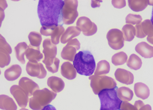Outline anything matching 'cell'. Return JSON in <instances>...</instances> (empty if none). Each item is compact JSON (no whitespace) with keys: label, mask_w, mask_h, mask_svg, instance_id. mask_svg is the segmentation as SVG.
<instances>
[{"label":"cell","mask_w":153,"mask_h":110,"mask_svg":"<svg viewBox=\"0 0 153 110\" xmlns=\"http://www.w3.org/2000/svg\"><path fill=\"white\" fill-rule=\"evenodd\" d=\"M64 1L40 0L38 6V14L42 26L60 25L62 21V10Z\"/></svg>","instance_id":"6da1fadb"},{"label":"cell","mask_w":153,"mask_h":110,"mask_svg":"<svg viewBox=\"0 0 153 110\" xmlns=\"http://www.w3.org/2000/svg\"><path fill=\"white\" fill-rule=\"evenodd\" d=\"M73 65L76 73L81 75L91 76L94 73L96 62L94 57L89 51H81L76 54Z\"/></svg>","instance_id":"7a4b0ae2"},{"label":"cell","mask_w":153,"mask_h":110,"mask_svg":"<svg viewBox=\"0 0 153 110\" xmlns=\"http://www.w3.org/2000/svg\"><path fill=\"white\" fill-rule=\"evenodd\" d=\"M43 48L42 52L44 54L45 58L42 62L45 64L48 71L53 73H57L60 61L56 57L57 54L56 45L53 44L51 39L47 38L43 42Z\"/></svg>","instance_id":"3957f363"},{"label":"cell","mask_w":153,"mask_h":110,"mask_svg":"<svg viewBox=\"0 0 153 110\" xmlns=\"http://www.w3.org/2000/svg\"><path fill=\"white\" fill-rule=\"evenodd\" d=\"M118 87L102 90L98 94L100 99V110H120L122 101L117 93Z\"/></svg>","instance_id":"277c9868"},{"label":"cell","mask_w":153,"mask_h":110,"mask_svg":"<svg viewBox=\"0 0 153 110\" xmlns=\"http://www.w3.org/2000/svg\"><path fill=\"white\" fill-rule=\"evenodd\" d=\"M56 93L48 89L38 90L30 99V107L33 110H41L56 98Z\"/></svg>","instance_id":"5b68a950"},{"label":"cell","mask_w":153,"mask_h":110,"mask_svg":"<svg viewBox=\"0 0 153 110\" xmlns=\"http://www.w3.org/2000/svg\"><path fill=\"white\" fill-rule=\"evenodd\" d=\"M90 86L95 95H98L102 90L114 89L117 87V84L113 78L106 76H91Z\"/></svg>","instance_id":"8992f818"},{"label":"cell","mask_w":153,"mask_h":110,"mask_svg":"<svg viewBox=\"0 0 153 110\" xmlns=\"http://www.w3.org/2000/svg\"><path fill=\"white\" fill-rule=\"evenodd\" d=\"M78 2L76 0H65L62 10V21L66 25H70L74 22L78 16L77 8Z\"/></svg>","instance_id":"52a82bcc"},{"label":"cell","mask_w":153,"mask_h":110,"mask_svg":"<svg viewBox=\"0 0 153 110\" xmlns=\"http://www.w3.org/2000/svg\"><path fill=\"white\" fill-rule=\"evenodd\" d=\"M109 46L112 49L120 50L124 46L123 35L120 30L112 29L110 30L106 35Z\"/></svg>","instance_id":"ba28073f"},{"label":"cell","mask_w":153,"mask_h":110,"mask_svg":"<svg viewBox=\"0 0 153 110\" xmlns=\"http://www.w3.org/2000/svg\"><path fill=\"white\" fill-rule=\"evenodd\" d=\"M80 44L76 38L69 41L67 45L62 49L61 56L65 60L74 61V57L76 55V50L80 49Z\"/></svg>","instance_id":"9c48e42d"},{"label":"cell","mask_w":153,"mask_h":110,"mask_svg":"<svg viewBox=\"0 0 153 110\" xmlns=\"http://www.w3.org/2000/svg\"><path fill=\"white\" fill-rule=\"evenodd\" d=\"M76 27L82 32L83 34L86 36H90L95 34L97 31V26L95 23L92 22L90 18L86 17H81L76 22Z\"/></svg>","instance_id":"30bf717a"},{"label":"cell","mask_w":153,"mask_h":110,"mask_svg":"<svg viewBox=\"0 0 153 110\" xmlns=\"http://www.w3.org/2000/svg\"><path fill=\"white\" fill-rule=\"evenodd\" d=\"M10 92L20 107L22 108L26 107L29 101L28 96L22 87L19 85H13L10 87Z\"/></svg>","instance_id":"8fae6325"},{"label":"cell","mask_w":153,"mask_h":110,"mask_svg":"<svg viewBox=\"0 0 153 110\" xmlns=\"http://www.w3.org/2000/svg\"><path fill=\"white\" fill-rule=\"evenodd\" d=\"M26 71L30 76L39 79H43L47 75V71L43 65L38 62H28L27 64Z\"/></svg>","instance_id":"7c38bea8"},{"label":"cell","mask_w":153,"mask_h":110,"mask_svg":"<svg viewBox=\"0 0 153 110\" xmlns=\"http://www.w3.org/2000/svg\"><path fill=\"white\" fill-rule=\"evenodd\" d=\"M136 36L140 38L153 36V25L150 20H146L135 26Z\"/></svg>","instance_id":"4fadbf2b"},{"label":"cell","mask_w":153,"mask_h":110,"mask_svg":"<svg viewBox=\"0 0 153 110\" xmlns=\"http://www.w3.org/2000/svg\"><path fill=\"white\" fill-rule=\"evenodd\" d=\"M19 86L22 87L28 97L33 95V93L36 90H39L38 85L34 81L27 77H22L19 82Z\"/></svg>","instance_id":"5bb4252c"},{"label":"cell","mask_w":153,"mask_h":110,"mask_svg":"<svg viewBox=\"0 0 153 110\" xmlns=\"http://www.w3.org/2000/svg\"><path fill=\"white\" fill-rule=\"evenodd\" d=\"M116 79L123 84L130 85L134 82V77L133 73L123 69H117L115 73Z\"/></svg>","instance_id":"9a60e30c"},{"label":"cell","mask_w":153,"mask_h":110,"mask_svg":"<svg viewBox=\"0 0 153 110\" xmlns=\"http://www.w3.org/2000/svg\"><path fill=\"white\" fill-rule=\"evenodd\" d=\"M25 55L27 59L31 62L36 63L41 61V59L43 58V54L40 51V47L36 48L32 46L30 44L27 47Z\"/></svg>","instance_id":"2e32d148"},{"label":"cell","mask_w":153,"mask_h":110,"mask_svg":"<svg viewBox=\"0 0 153 110\" xmlns=\"http://www.w3.org/2000/svg\"><path fill=\"white\" fill-rule=\"evenodd\" d=\"M135 51L144 58L153 57V46L149 45L146 42H142L137 44L135 47Z\"/></svg>","instance_id":"e0dca14e"},{"label":"cell","mask_w":153,"mask_h":110,"mask_svg":"<svg viewBox=\"0 0 153 110\" xmlns=\"http://www.w3.org/2000/svg\"><path fill=\"white\" fill-rule=\"evenodd\" d=\"M121 110H152L149 105H145L141 100L136 101L134 105H131L126 101H122L121 104Z\"/></svg>","instance_id":"ac0fdd59"},{"label":"cell","mask_w":153,"mask_h":110,"mask_svg":"<svg viewBox=\"0 0 153 110\" xmlns=\"http://www.w3.org/2000/svg\"><path fill=\"white\" fill-rule=\"evenodd\" d=\"M61 74L65 78L72 80L76 77V71L74 65L71 63L66 62L62 64L61 67Z\"/></svg>","instance_id":"d6986e66"},{"label":"cell","mask_w":153,"mask_h":110,"mask_svg":"<svg viewBox=\"0 0 153 110\" xmlns=\"http://www.w3.org/2000/svg\"><path fill=\"white\" fill-rule=\"evenodd\" d=\"M21 67L18 64L13 65L4 72V77L8 81H14L17 79L21 75Z\"/></svg>","instance_id":"ffe728a7"},{"label":"cell","mask_w":153,"mask_h":110,"mask_svg":"<svg viewBox=\"0 0 153 110\" xmlns=\"http://www.w3.org/2000/svg\"><path fill=\"white\" fill-rule=\"evenodd\" d=\"M47 85L53 92L58 93L61 92L65 87V83L62 78L52 76L47 80Z\"/></svg>","instance_id":"44dd1931"},{"label":"cell","mask_w":153,"mask_h":110,"mask_svg":"<svg viewBox=\"0 0 153 110\" xmlns=\"http://www.w3.org/2000/svg\"><path fill=\"white\" fill-rule=\"evenodd\" d=\"M81 31L76 26H70L67 28L61 37L60 42L62 43L65 44L71 41L75 37L79 36Z\"/></svg>","instance_id":"7402d4cb"},{"label":"cell","mask_w":153,"mask_h":110,"mask_svg":"<svg viewBox=\"0 0 153 110\" xmlns=\"http://www.w3.org/2000/svg\"><path fill=\"white\" fill-rule=\"evenodd\" d=\"M0 109L3 110H16L18 107L12 98L2 95H0Z\"/></svg>","instance_id":"603a6c76"},{"label":"cell","mask_w":153,"mask_h":110,"mask_svg":"<svg viewBox=\"0 0 153 110\" xmlns=\"http://www.w3.org/2000/svg\"><path fill=\"white\" fill-rule=\"evenodd\" d=\"M136 96L142 99H147L150 95V90L147 86L142 83H137L134 85Z\"/></svg>","instance_id":"cb8c5ba5"},{"label":"cell","mask_w":153,"mask_h":110,"mask_svg":"<svg viewBox=\"0 0 153 110\" xmlns=\"http://www.w3.org/2000/svg\"><path fill=\"white\" fill-rule=\"evenodd\" d=\"M128 4L130 8L136 12H141L146 8L149 4L148 0H129Z\"/></svg>","instance_id":"d4e9b609"},{"label":"cell","mask_w":153,"mask_h":110,"mask_svg":"<svg viewBox=\"0 0 153 110\" xmlns=\"http://www.w3.org/2000/svg\"><path fill=\"white\" fill-rule=\"evenodd\" d=\"M117 93L118 98L122 101H129L133 99L134 93L133 91L127 87H121L118 88Z\"/></svg>","instance_id":"484cf974"},{"label":"cell","mask_w":153,"mask_h":110,"mask_svg":"<svg viewBox=\"0 0 153 110\" xmlns=\"http://www.w3.org/2000/svg\"><path fill=\"white\" fill-rule=\"evenodd\" d=\"M28 45L25 42H21L18 44L15 48V55L18 61L20 62L22 64L25 63V52L27 49Z\"/></svg>","instance_id":"4316f807"},{"label":"cell","mask_w":153,"mask_h":110,"mask_svg":"<svg viewBox=\"0 0 153 110\" xmlns=\"http://www.w3.org/2000/svg\"><path fill=\"white\" fill-rule=\"evenodd\" d=\"M122 33L124 40L126 41H133L136 35L135 28L131 24H126L122 28Z\"/></svg>","instance_id":"83f0119b"},{"label":"cell","mask_w":153,"mask_h":110,"mask_svg":"<svg viewBox=\"0 0 153 110\" xmlns=\"http://www.w3.org/2000/svg\"><path fill=\"white\" fill-rule=\"evenodd\" d=\"M127 66L131 69L137 70L142 67V62L141 59L135 54L130 55L127 62Z\"/></svg>","instance_id":"f1b7e54d"},{"label":"cell","mask_w":153,"mask_h":110,"mask_svg":"<svg viewBox=\"0 0 153 110\" xmlns=\"http://www.w3.org/2000/svg\"><path fill=\"white\" fill-rule=\"evenodd\" d=\"M110 66L108 61L103 60L99 62L97 64L96 71H94V75L100 76L108 74L110 71Z\"/></svg>","instance_id":"f546056e"},{"label":"cell","mask_w":153,"mask_h":110,"mask_svg":"<svg viewBox=\"0 0 153 110\" xmlns=\"http://www.w3.org/2000/svg\"><path fill=\"white\" fill-rule=\"evenodd\" d=\"M65 32V29L62 25H58L56 26L52 32L51 36V41L53 44L56 45L59 44L60 38Z\"/></svg>","instance_id":"4dcf8cb0"},{"label":"cell","mask_w":153,"mask_h":110,"mask_svg":"<svg viewBox=\"0 0 153 110\" xmlns=\"http://www.w3.org/2000/svg\"><path fill=\"white\" fill-rule=\"evenodd\" d=\"M128 59V56L124 52H118L112 57L111 61L112 64L116 66L121 65L126 63Z\"/></svg>","instance_id":"1f68e13d"},{"label":"cell","mask_w":153,"mask_h":110,"mask_svg":"<svg viewBox=\"0 0 153 110\" xmlns=\"http://www.w3.org/2000/svg\"><path fill=\"white\" fill-rule=\"evenodd\" d=\"M28 38L30 45L36 48L40 47L42 41L41 34L36 32H30L28 35Z\"/></svg>","instance_id":"d6a6232c"},{"label":"cell","mask_w":153,"mask_h":110,"mask_svg":"<svg viewBox=\"0 0 153 110\" xmlns=\"http://www.w3.org/2000/svg\"><path fill=\"white\" fill-rule=\"evenodd\" d=\"M11 61L9 53L6 50L0 48V67L3 68L8 65Z\"/></svg>","instance_id":"836d02e7"},{"label":"cell","mask_w":153,"mask_h":110,"mask_svg":"<svg viewBox=\"0 0 153 110\" xmlns=\"http://www.w3.org/2000/svg\"><path fill=\"white\" fill-rule=\"evenodd\" d=\"M142 18L139 15H134L131 14L127 15L126 18V22L128 24H131V25L138 24L141 23Z\"/></svg>","instance_id":"e575fe53"},{"label":"cell","mask_w":153,"mask_h":110,"mask_svg":"<svg viewBox=\"0 0 153 110\" xmlns=\"http://www.w3.org/2000/svg\"><path fill=\"white\" fill-rule=\"evenodd\" d=\"M0 48L4 49L7 52L9 53V54H12V48L9 45V44L7 43L6 39L3 37V36L1 34H0Z\"/></svg>","instance_id":"d590c367"},{"label":"cell","mask_w":153,"mask_h":110,"mask_svg":"<svg viewBox=\"0 0 153 110\" xmlns=\"http://www.w3.org/2000/svg\"><path fill=\"white\" fill-rule=\"evenodd\" d=\"M56 26H42L40 29V33L41 35L49 36L52 34L53 30Z\"/></svg>","instance_id":"8d00e7d4"},{"label":"cell","mask_w":153,"mask_h":110,"mask_svg":"<svg viewBox=\"0 0 153 110\" xmlns=\"http://www.w3.org/2000/svg\"><path fill=\"white\" fill-rule=\"evenodd\" d=\"M112 4L113 6L118 9H121L126 6V2L125 0L123 1H112Z\"/></svg>","instance_id":"74e56055"},{"label":"cell","mask_w":153,"mask_h":110,"mask_svg":"<svg viewBox=\"0 0 153 110\" xmlns=\"http://www.w3.org/2000/svg\"><path fill=\"white\" fill-rule=\"evenodd\" d=\"M5 18V14H4V12L3 9L0 8V28L2 25V23L3 22L4 18Z\"/></svg>","instance_id":"f35d334b"},{"label":"cell","mask_w":153,"mask_h":110,"mask_svg":"<svg viewBox=\"0 0 153 110\" xmlns=\"http://www.w3.org/2000/svg\"><path fill=\"white\" fill-rule=\"evenodd\" d=\"M7 7H8V4L6 1H3V0L0 1V8L4 10Z\"/></svg>","instance_id":"ab89813d"},{"label":"cell","mask_w":153,"mask_h":110,"mask_svg":"<svg viewBox=\"0 0 153 110\" xmlns=\"http://www.w3.org/2000/svg\"><path fill=\"white\" fill-rule=\"evenodd\" d=\"M100 1H92V8H96V7H99L100 6Z\"/></svg>","instance_id":"60d3db41"},{"label":"cell","mask_w":153,"mask_h":110,"mask_svg":"<svg viewBox=\"0 0 153 110\" xmlns=\"http://www.w3.org/2000/svg\"><path fill=\"white\" fill-rule=\"evenodd\" d=\"M41 110H56V109L51 105H48Z\"/></svg>","instance_id":"b9f144b4"},{"label":"cell","mask_w":153,"mask_h":110,"mask_svg":"<svg viewBox=\"0 0 153 110\" xmlns=\"http://www.w3.org/2000/svg\"><path fill=\"white\" fill-rule=\"evenodd\" d=\"M147 39L148 42L153 44V36H152V37H147Z\"/></svg>","instance_id":"7bdbcfd3"},{"label":"cell","mask_w":153,"mask_h":110,"mask_svg":"<svg viewBox=\"0 0 153 110\" xmlns=\"http://www.w3.org/2000/svg\"><path fill=\"white\" fill-rule=\"evenodd\" d=\"M151 22H152V23L153 24V9H152V17H151Z\"/></svg>","instance_id":"ee69618b"},{"label":"cell","mask_w":153,"mask_h":110,"mask_svg":"<svg viewBox=\"0 0 153 110\" xmlns=\"http://www.w3.org/2000/svg\"><path fill=\"white\" fill-rule=\"evenodd\" d=\"M149 4L153 6V1H149Z\"/></svg>","instance_id":"f6af8a7d"},{"label":"cell","mask_w":153,"mask_h":110,"mask_svg":"<svg viewBox=\"0 0 153 110\" xmlns=\"http://www.w3.org/2000/svg\"><path fill=\"white\" fill-rule=\"evenodd\" d=\"M20 110H28L26 109H25V108H22L21 109H20Z\"/></svg>","instance_id":"bcb514c9"},{"label":"cell","mask_w":153,"mask_h":110,"mask_svg":"<svg viewBox=\"0 0 153 110\" xmlns=\"http://www.w3.org/2000/svg\"><path fill=\"white\" fill-rule=\"evenodd\" d=\"M1 70H0V75H1Z\"/></svg>","instance_id":"7dc6e473"},{"label":"cell","mask_w":153,"mask_h":110,"mask_svg":"<svg viewBox=\"0 0 153 110\" xmlns=\"http://www.w3.org/2000/svg\"></svg>","instance_id":"c3c4849f"}]
</instances>
